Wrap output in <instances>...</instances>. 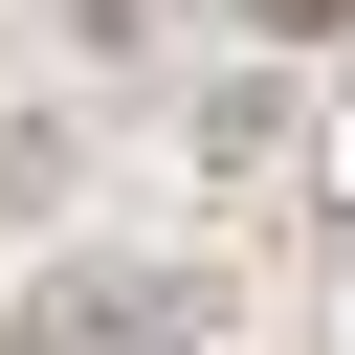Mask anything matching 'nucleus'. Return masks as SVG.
Returning a JSON list of instances; mask_svg holds the SVG:
<instances>
[{"label":"nucleus","mask_w":355,"mask_h":355,"mask_svg":"<svg viewBox=\"0 0 355 355\" xmlns=\"http://www.w3.org/2000/svg\"><path fill=\"white\" fill-rule=\"evenodd\" d=\"M200 333H222L200 266H44V288L0 311V355H200Z\"/></svg>","instance_id":"f257e3e1"},{"label":"nucleus","mask_w":355,"mask_h":355,"mask_svg":"<svg viewBox=\"0 0 355 355\" xmlns=\"http://www.w3.org/2000/svg\"><path fill=\"white\" fill-rule=\"evenodd\" d=\"M288 155V67H244V89H200V178H266Z\"/></svg>","instance_id":"f03ea898"},{"label":"nucleus","mask_w":355,"mask_h":355,"mask_svg":"<svg viewBox=\"0 0 355 355\" xmlns=\"http://www.w3.org/2000/svg\"><path fill=\"white\" fill-rule=\"evenodd\" d=\"M67 44H89V67H133V44H155V0H67Z\"/></svg>","instance_id":"7ed1b4c3"},{"label":"nucleus","mask_w":355,"mask_h":355,"mask_svg":"<svg viewBox=\"0 0 355 355\" xmlns=\"http://www.w3.org/2000/svg\"><path fill=\"white\" fill-rule=\"evenodd\" d=\"M244 22H266V44H333V22H355V0H244Z\"/></svg>","instance_id":"20e7f679"}]
</instances>
